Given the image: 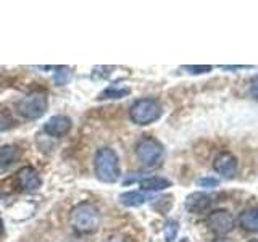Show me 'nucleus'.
Here are the masks:
<instances>
[{
	"mask_svg": "<svg viewBox=\"0 0 258 242\" xmlns=\"http://www.w3.org/2000/svg\"><path fill=\"white\" fill-rule=\"evenodd\" d=\"M129 94L127 87H118V86H110L99 95V99H121Z\"/></svg>",
	"mask_w": 258,
	"mask_h": 242,
	"instance_id": "obj_15",
	"label": "nucleus"
},
{
	"mask_svg": "<svg viewBox=\"0 0 258 242\" xmlns=\"http://www.w3.org/2000/svg\"><path fill=\"white\" fill-rule=\"evenodd\" d=\"M248 242H258L256 239H252V240H248Z\"/></svg>",
	"mask_w": 258,
	"mask_h": 242,
	"instance_id": "obj_26",
	"label": "nucleus"
},
{
	"mask_svg": "<svg viewBox=\"0 0 258 242\" xmlns=\"http://www.w3.org/2000/svg\"><path fill=\"white\" fill-rule=\"evenodd\" d=\"M245 68H252V67H245V65H239V67H228V65H223L221 70H228V71H232V70H245Z\"/></svg>",
	"mask_w": 258,
	"mask_h": 242,
	"instance_id": "obj_22",
	"label": "nucleus"
},
{
	"mask_svg": "<svg viewBox=\"0 0 258 242\" xmlns=\"http://www.w3.org/2000/svg\"><path fill=\"white\" fill-rule=\"evenodd\" d=\"M16 183H18V186L23 191H28V192L37 191L40 188V184H42L39 173L32 166L21 168L20 171L16 173Z\"/></svg>",
	"mask_w": 258,
	"mask_h": 242,
	"instance_id": "obj_8",
	"label": "nucleus"
},
{
	"mask_svg": "<svg viewBox=\"0 0 258 242\" xmlns=\"http://www.w3.org/2000/svg\"><path fill=\"white\" fill-rule=\"evenodd\" d=\"M179 242H190V240H189V239H187V237H182V239H181V240H179Z\"/></svg>",
	"mask_w": 258,
	"mask_h": 242,
	"instance_id": "obj_25",
	"label": "nucleus"
},
{
	"mask_svg": "<svg viewBox=\"0 0 258 242\" xmlns=\"http://www.w3.org/2000/svg\"><path fill=\"white\" fill-rule=\"evenodd\" d=\"M20 158V149L16 145H4L0 147V171L10 168Z\"/></svg>",
	"mask_w": 258,
	"mask_h": 242,
	"instance_id": "obj_12",
	"label": "nucleus"
},
{
	"mask_svg": "<svg viewBox=\"0 0 258 242\" xmlns=\"http://www.w3.org/2000/svg\"><path fill=\"white\" fill-rule=\"evenodd\" d=\"M71 125V119L67 115H55L45 123L44 131L52 137H63L70 133Z\"/></svg>",
	"mask_w": 258,
	"mask_h": 242,
	"instance_id": "obj_9",
	"label": "nucleus"
},
{
	"mask_svg": "<svg viewBox=\"0 0 258 242\" xmlns=\"http://www.w3.org/2000/svg\"><path fill=\"white\" fill-rule=\"evenodd\" d=\"M163 145L153 137H144L136 145V155L139 161L147 168H153L160 165L161 158H163Z\"/></svg>",
	"mask_w": 258,
	"mask_h": 242,
	"instance_id": "obj_5",
	"label": "nucleus"
},
{
	"mask_svg": "<svg viewBox=\"0 0 258 242\" xmlns=\"http://www.w3.org/2000/svg\"><path fill=\"white\" fill-rule=\"evenodd\" d=\"M94 169L95 176L102 183H115L119 177V158L116 152L110 147H102L97 150L94 158Z\"/></svg>",
	"mask_w": 258,
	"mask_h": 242,
	"instance_id": "obj_2",
	"label": "nucleus"
},
{
	"mask_svg": "<svg viewBox=\"0 0 258 242\" xmlns=\"http://www.w3.org/2000/svg\"><path fill=\"white\" fill-rule=\"evenodd\" d=\"M239 224L248 232H258V208L244 210L239 216Z\"/></svg>",
	"mask_w": 258,
	"mask_h": 242,
	"instance_id": "obj_11",
	"label": "nucleus"
},
{
	"mask_svg": "<svg viewBox=\"0 0 258 242\" xmlns=\"http://www.w3.org/2000/svg\"><path fill=\"white\" fill-rule=\"evenodd\" d=\"M145 196L142 192H137V191H129V192H124L119 196V202L126 207H141L145 204Z\"/></svg>",
	"mask_w": 258,
	"mask_h": 242,
	"instance_id": "obj_14",
	"label": "nucleus"
},
{
	"mask_svg": "<svg viewBox=\"0 0 258 242\" xmlns=\"http://www.w3.org/2000/svg\"><path fill=\"white\" fill-rule=\"evenodd\" d=\"M177 231H179V223L176 220H168L166 224H165V240L166 242H173L177 236Z\"/></svg>",
	"mask_w": 258,
	"mask_h": 242,
	"instance_id": "obj_17",
	"label": "nucleus"
},
{
	"mask_svg": "<svg viewBox=\"0 0 258 242\" xmlns=\"http://www.w3.org/2000/svg\"><path fill=\"white\" fill-rule=\"evenodd\" d=\"M216 242H226V240H216Z\"/></svg>",
	"mask_w": 258,
	"mask_h": 242,
	"instance_id": "obj_27",
	"label": "nucleus"
},
{
	"mask_svg": "<svg viewBox=\"0 0 258 242\" xmlns=\"http://www.w3.org/2000/svg\"><path fill=\"white\" fill-rule=\"evenodd\" d=\"M4 232V221H2V218H0V234Z\"/></svg>",
	"mask_w": 258,
	"mask_h": 242,
	"instance_id": "obj_24",
	"label": "nucleus"
},
{
	"mask_svg": "<svg viewBox=\"0 0 258 242\" xmlns=\"http://www.w3.org/2000/svg\"><path fill=\"white\" fill-rule=\"evenodd\" d=\"M213 202V196L212 194H204V192H196V194H190V196L185 199V208L189 212H204L207 207L212 205Z\"/></svg>",
	"mask_w": 258,
	"mask_h": 242,
	"instance_id": "obj_10",
	"label": "nucleus"
},
{
	"mask_svg": "<svg viewBox=\"0 0 258 242\" xmlns=\"http://www.w3.org/2000/svg\"><path fill=\"white\" fill-rule=\"evenodd\" d=\"M48 107V99L42 92H31L16 103V110L26 119H37L44 115Z\"/></svg>",
	"mask_w": 258,
	"mask_h": 242,
	"instance_id": "obj_4",
	"label": "nucleus"
},
{
	"mask_svg": "<svg viewBox=\"0 0 258 242\" xmlns=\"http://www.w3.org/2000/svg\"><path fill=\"white\" fill-rule=\"evenodd\" d=\"M71 76H73L71 68H68V67H58V68H56V71H55L53 79H55V83L58 84V86H64V84L70 83Z\"/></svg>",
	"mask_w": 258,
	"mask_h": 242,
	"instance_id": "obj_16",
	"label": "nucleus"
},
{
	"mask_svg": "<svg viewBox=\"0 0 258 242\" xmlns=\"http://www.w3.org/2000/svg\"><path fill=\"white\" fill-rule=\"evenodd\" d=\"M187 73H190V75H204V73H208V71H212V67L210 65H184L182 67Z\"/></svg>",
	"mask_w": 258,
	"mask_h": 242,
	"instance_id": "obj_18",
	"label": "nucleus"
},
{
	"mask_svg": "<svg viewBox=\"0 0 258 242\" xmlns=\"http://www.w3.org/2000/svg\"><path fill=\"white\" fill-rule=\"evenodd\" d=\"M213 168L218 174H221L224 177H232L237 173V158L231 152H223L215 158Z\"/></svg>",
	"mask_w": 258,
	"mask_h": 242,
	"instance_id": "obj_7",
	"label": "nucleus"
},
{
	"mask_svg": "<svg viewBox=\"0 0 258 242\" xmlns=\"http://www.w3.org/2000/svg\"><path fill=\"white\" fill-rule=\"evenodd\" d=\"M199 186H202V188H216L218 179H215V177H202L199 181Z\"/></svg>",
	"mask_w": 258,
	"mask_h": 242,
	"instance_id": "obj_21",
	"label": "nucleus"
},
{
	"mask_svg": "<svg viewBox=\"0 0 258 242\" xmlns=\"http://www.w3.org/2000/svg\"><path fill=\"white\" fill-rule=\"evenodd\" d=\"M70 223L73 229L81 234L94 232L100 224V210L92 202H79L71 210Z\"/></svg>",
	"mask_w": 258,
	"mask_h": 242,
	"instance_id": "obj_1",
	"label": "nucleus"
},
{
	"mask_svg": "<svg viewBox=\"0 0 258 242\" xmlns=\"http://www.w3.org/2000/svg\"><path fill=\"white\" fill-rule=\"evenodd\" d=\"M161 105L155 99H141L131 105L129 108V116L136 125H150L161 116Z\"/></svg>",
	"mask_w": 258,
	"mask_h": 242,
	"instance_id": "obj_3",
	"label": "nucleus"
},
{
	"mask_svg": "<svg viewBox=\"0 0 258 242\" xmlns=\"http://www.w3.org/2000/svg\"><path fill=\"white\" fill-rule=\"evenodd\" d=\"M248 92H250V97H253L255 100H258V75L250 79Z\"/></svg>",
	"mask_w": 258,
	"mask_h": 242,
	"instance_id": "obj_20",
	"label": "nucleus"
},
{
	"mask_svg": "<svg viewBox=\"0 0 258 242\" xmlns=\"http://www.w3.org/2000/svg\"><path fill=\"white\" fill-rule=\"evenodd\" d=\"M207 226L218 236H223L234 228V216L228 210H215L207 216Z\"/></svg>",
	"mask_w": 258,
	"mask_h": 242,
	"instance_id": "obj_6",
	"label": "nucleus"
},
{
	"mask_svg": "<svg viewBox=\"0 0 258 242\" xmlns=\"http://www.w3.org/2000/svg\"><path fill=\"white\" fill-rule=\"evenodd\" d=\"M105 242H126L124 240V237H121V236H110V237H107V240Z\"/></svg>",
	"mask_w": 258,
	"mask_h": 242,
	"instance_id": "obj_23",
	"label": "nucleus"
},
{
	"mask_svg": "<svg viewBox=\"0 0 258 242\" xmlns=\"http://www.w3.org/2000/svg\"><path fill=\"white\" fill-rule=\"evenodd\" d=\"M12 123H13V119L10 116V113H5V111L0 110V131H4V129H7V128H10Z\"/></svg>",
	"mask_w": 258,
	"mask_h": 242,
	"instance_id": "obj_19",
	"label": "nucleus"
},
{
	"mask_svg": "<svg viewBox=\"0 0 258 242\" xmlns=\"http://www.w3.org/2000/svg\"><path fill=\"white\" fill-rule=\"evenodd\" d=\"M169 186H171V181L166 179V177H161V176H150V177H145V179H141V188L149 192L165 191L169 188Z\"/></svg>",
	"mask_w": 258,
	"mask_h": 242,
	"instance_id": "obj_13",
	"label": "nucleus"
}]
</instances>
